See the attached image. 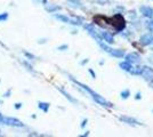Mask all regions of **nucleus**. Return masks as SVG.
<instances>
[{
    "instance_id": "1",
    "label": "nucleus",
    "mask_w": 153,
    "mask_h": 137,
    "mask_svg": "<svg viewBox=\"0 0 153 137\" xmlns=\"http://www.w3.org/2000/svg\"><path fill=\"white\" fill-rule=\"evenodd\" d=\"M70 79L72 80V81H73V82H74V84H76L78 86H80V87H81L82 89H85L86 91H88V93H89L90 95H91V97L94 98V99H95V101L97 102V103H98V104L103 105V106H105V107H112V106H113V105L111 104L110 102H108V101H106L105 98H103L102 96H101V95H98V94H97V93H95L94 90H91V89H90V88L88 87V86L83 85V84H81V82L76 81V79L72 78V77H71Z\"/></svg>"
},
{
    "instance_id": "2",
    "label": "nucleus",
    "mask_w": 153,
    "mask_h": 137,
    "mask_svg": "<svg viewBox=\"0 0 153 137\" xmlns=\"http://www.w3.org/2000/svg\"><path fill=\"white\" fill-rule=\"evenodd\" d=\"M108 21L111 23V25L113 26L117 31H121L122 29L125 27V20H123L122 15H120V14H117L112 19H110Z\"/></svg>"
},
{
    "instance_id": "3",
    "label": "nucleus",
    "mask_w": 153,
    "mask_h": 137,
    "mask_svg": "<svg viewBox=\"0 0 153 137\" xmlns=\"http://www.w3.org/2000/svg\"><path fill=\"white\" fill-rule=\"evenodd\" d=\"M1 124H7V126H12V127H23L24 126V124L21 120L12 117H2Z\"/></svg>"
},
{
    "instance_id": "4",
    "label": "nucleus",
    "mask_w": 153,
    "mask_h": 137,
    "mask_svg": "<svg viewBox=\"0 0 153 137\" xmlns=\"http://www.w3.org/2000/svg\"><path fill=\"white\" fill-rule=\"evenodd\" d=\"M55 17L57 20L62 21L64 23H69V24H73V25H80L81 24V20H76V19H70L65 15H61V14H56Z\"/></svg>"
},
{
    "instance_id": "5",
    "label": "nucleus",
    "mask_w": 153,
    "mask_h": 137,
    "mask_svg": "<svg viewBox=\"0 0 153 137\" xmlns=\"http://www.w3.org/2000/svg\"><path fill=\"white\" fill-rule=\"evenodd\" d=\"M140 74H142V76L146 79V80H149V81H153V70L152 69L144 66V67H142V71H140Z\"/></svg>"
},
{
    "instance_id": "6",
    "label": "nucleus",
    "mask_w": 153,
    "mask_h": 137,
    "mask_svg": "<svg viewBox=\"0 0 153 137\" xmlns=\"http://www.w3.org/2000/svg\"><path fill=\"white\" fill-rule=\"evenodd\" d=\"M85 29L89 32V34L93 37V38H95L96 40H97V42H100V41H102V38H101V36L98 34V32L96 31L95 29L91 25H85Z\"/></svg>"
},
{
    "instance_id": "7",
    "label": "nucleus",
    "mask_w": 153,
    "mask_h": 137,
    "mask_svg": "<svg viewBox=\"0 0 153 137\" xmlns=\"http://www.w3.org/2000/svg\"><path fill=\"white\" fill-rule=\"evenodd\" d=\"M140 44H142L143 46H150V45H153V37L151 36V34H145V36L140 37Z\"/></svg>"
},
{
    "instance_id": "8",
    "label": "nucleus",
    "mask_w": 153,
    "mask_h": 137,
    "mask_svg": "<svg viewBox=\"0 0 153 137\" xmlns=\"http://www.w3.org/2000/svg\"><path fill=\"white\" fill-rule=\"evenodd\" d=\"M140 12L144 16H146V17H150V19H153V8H150V7H146V6H142L140 8Z\"/></svg>"
},
{
    "instance_id": "9",
    "label": "nucleus",
    "mask_w": 153,
    "mask_h": 137,
    "mask_svg": "<svg viewBox=\"0 0 153 137\" xmlns=\"http://www.w3.org/2000/svg\"><path fill=\"white\" fill-rule=\"evenodd\" d=\"M140 56L136 54V53H131V54H128L127 56H126V61L129 62V63H131V64H134V63H138L140 62Z\"/></svg>"
},
{
    "instance_id": "10",
    "label": "nucleus",
    "mask_w": 153,
    "mask_h": 137,
    "mask_svg": "<svg viewBox=\"0 0 153 137\" xmlns=\"http://www.w3.org/2000/svg\"><path fill=\"white\" fill-rule=\"evenodd\" d=\"M119 120H120V121H123V122H126V124H140V121H137L136 119L130 118V117H120Z\"/></svg>"
},
{
    "instance_id": "11",
    "label": "nucleus",
    "mask_w": 153,
    "mask_h": 137,
    "mask_svg": "<svg viewBox=\"0 0 153 137\" xmlns=\"http://www.w3.org/2000/svg\"><path fill=\"white\" fill-rule=\"evenodd\" d=\"M102 38L104 39V41H106L108 44H113L114 42V39H113V37L108 32H102Z\"/></svg>"
},
{
    "instance_id": "12",
    "label": "nucleus",
    "mask_w": 153,
    "mask_h": 137,
    "mask_svg": "<svg viewBox=\"0 0 153 137\" xmlns=\"http://www.w3.org/2000/svg\"><path fill=\"white\" fill-rule=\"evenodd\" d=\"M110 54L113 55V56H115V57H122V56L125 55V52L121 50V49H112Z\"/></svg>"
},
{
    "instance_id": "13",
    "label": "nucleus",
    "mask_w": 153,
    "mask_h": 137,
    "mask_svg": "<svg viewBox=\"0 0 153 137\" xmlns=\"http://www.w3.org/2000/svg\"><path fill=\"white\" fill-rule=\"evenodd\" d=\"M39 109H41L44 112H47L48 111V109H49V104L48 103H44V102H39Z\"/></svg>"
},
{
    "instance_id": "14",
    "label": "nucleus",
    "mask_w": 153,
    "mask_h": 137,
    "mask_svg": "<svg viewBox=\"0 0 153 137\" xmlns=\"http://www.w3.org/2000/svg\"><path fill=\"white\" fill-rule=\"evenodd\" d=\"M58 89H59V91H61V93H62V94H63L64 96H65V97L68 98V99H69L70 102H72V103H76V99H74V98H72V97H71V96H70V95H69V94H68V93H66V91L63 90V89H61V88H58Z\"/></svg>"
},
{
    "instance_id": "15",
    "label": "nucleus",
    "mask_w": 153,
    "mask_h": 137,
    "mask_svg": "<svg viewBox=\"0 0 153 137\" xmlns=\"http://www.w3.org/2000/svg\"><path fill=\"white\" fill-rule=\"evenodd\" d=\"M46 9H47L49 13H54V12H56V10H59L61 7L59 6H48V7H46Z\"/></svg>"
},
{
    "instance_id": "16",
    "label": "nucleus",
    "mask_w": 153,
    "mask_h": 137,
    "mask_svg": "<svg viewBox=\"0 0 153 137\" xmlns=\"http://www.w3.org/2000/svg\"><path fill=\"white\" fill-rule=\"evenodd\" d=\"M98 44H100V46H101V47H102V48H103V49H104V50H105V52L111 53V50H112V49H111V48H110V47H108V45H105V44H103L102 41H100V42H98Z\"/></svg>"
},
{
    "instance_id": "17",
    "label": "nucleus",
    "mask_w": 153,
    "mask_h": 137,
    "mask_svg": "<svg viewBox=\"0 0 153 137\" xmlns=\"http://www.w3.org/2000/svg\"><path fill=\"white\" fill-rule=\"evenodd\" d=\"M68 1H70L72 5H76V6H81V1L80 0H68Z\"/></svg>"
},
{
    "instance_id": "18",
    "label": "nucleus",
    "mask_w": 153,
    "mask_h": 137,
    "mask_svg": "<svg viewBox=\"0 0 153 137\" xmlns=\"http://www.w3.org/2000/svg\"><path fill=\"white\" fill-rule=\"evenodd\" d=\"M7 19H8V14L7 13L0 14V22H1V21H6Z\"/></svg>"
},
{
    "instance_id": "19",
    "label": "nucleus",
    "mask_w": 153,
    "mask_h": 137,
    "mask_svg": "<svg viewBox=\"0 0 153 137\" xmlns=\"http://www.w3.org/2000/svg\"><path fill=\"white\" fill-rule=\"evenodd\" d=\"M129 96V90H125L121 93V97L122 98H127Z\"/></svg>"
},
{
    "instance_id": "20",
    "label": "nucleus",
    "mask_w": 153,
    "mask_h": 137,
    "mask_svg": "<svg viewBox=\"0 0 153 137\" xmlns=\"http://www.w3.org/2000/svg\"><path fill=\"white\" fill-rule=\"evenodd\" d=\"M24 55H25L27 59H34V56L32 55V54H30V53H26V52H24Z\"/></svg>"
},
{
    "instance_id": "21",
    "label": "nucleus",
    "mask_w": 153,
    "mask_h": 137,
    "mask_svg": "<svg viewBox=\"0 0 153 137\" xmlns=\"http://www.w3.org/2000/svg\"><path fill=\"white\" fill-rule=\"evenodd\" d=\"M24 65H25L26 67H27V69H29V70H30V71H33V69H32V66L30 65V64H29V63H27V62H24Z\"/></svg>"
},
{
    "instance_id": "22",
    "label": "nucleus",
    "mask_w": 153,
    "mask_h": 137,
    "mask_svg": "<svg viewBox=\"0 0 153 137\" xmlns=\"http://www.w3.org/2000/svg\"><path fill=\"white\" fill-rule=\"evenodd\" d=\"M63 49H68V46L64 45V46H59V47H58V50H63Z\"/></svg>"
},
{
    "instance_id": "23",
    "label": "nucleus",
    "mask_w": 153,
    "mask_h": 137,
    "mask_svg": "<svg viewBox=\"0 0 153 137\" xmlns=\"http://www.w3.org/2000/svg\"><path fill=\"white\" fill-rule=\"evenodd\" d=\"M21 106H22L21 103H16V104H15V109H21Z\"/></svg>"
},
{
    "instance_id": "24",
    "label": "nucleus",
    "mask_w": 153,
    "mask_h": 137,
    "mask_svg": "<svg viewBox=\"0 0 153 137\" xmlns=\"http://www.w3.org/2000/svg\"><path fill=\"white\" fill-rule=\"evenodd\" d=\"M9 95H10V90H7L6 93H5V95H4V96H5V97H8Z\"/></svg>"
},
{
    "instance_id": "25",
    "label": "nucleus",
    "mask_w": 153,
    "mask_h": 137,
    "mask_svg": "<svg viewBox=\"0 0 153 137\" xmlns=\"http://www.w3.org/2000/svg\"><path fill=\"white\" fill-rule=\"evenodd\" d=\"M87 124V120H83L82 121V124H81V127H85V124Z\"/></svg>"
},
{
    "instance_id": "26",
    "label": "nucleus",
    "mask_w": 153,
    "mask_h": 137,
    "mask_svg": "<svg viewBox=\"0 0 153 137\" xmlns=\"http://www.w3.org/2000/svg\"><path fill=\"white\" fill-rule=\"evenodd\" d=\"M90 73H91V76L95 78V73H94V71H93V70H90Z\"/></svg>"
},
{
    "instance_id": "27",
    "label": "nucleus",
    "mask_w": 153,
    "mask_h": 137,
    "mask_svg": "<svg viewBox=\"0 0 153 137\" xmlns=\"http://www.w3.org/2000/svg\"><path fill=\"white\" fill-rule=\"evenodd\" d=\"M136 98H137V99H140V93L136 95Z\"/></svg>"
},
{
    "instance_id": "28",
    "label": "nucleus",
    "mask_w": 153,
    "mask_h": 137,
    "mask_svg": "<svg viewBox=\"0 0 153 137\" xmlns=\"http://www.w3.org/2000/svg\"><path fill=\"white\" fill-rule=\"evenodd\" d=\"M1 121H2V114L0 113V124H1Z\"/></svg>"
},
{
    "instance_id": "29",
    "label": "nucleus",
    "mask_w": 153,
    "mask_h": 137,
    "mask_svg": "<svg viewBox=\"0 0 153 137\" xmlns=\"http://www.w3.org/2000/svg\"><path fill=\"white\" fill-rule=\"evenodd\" d=\"M150 26H151V27H153V21L151 22V23H150Z\"/></svg>"
}]
</instances>
